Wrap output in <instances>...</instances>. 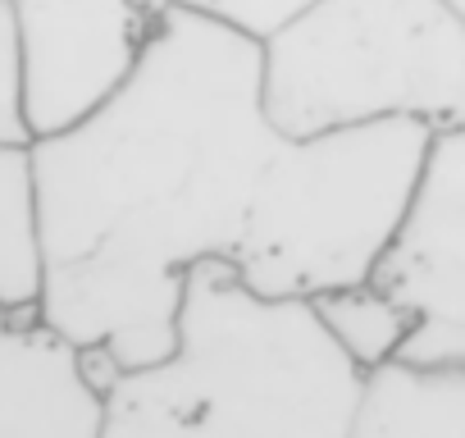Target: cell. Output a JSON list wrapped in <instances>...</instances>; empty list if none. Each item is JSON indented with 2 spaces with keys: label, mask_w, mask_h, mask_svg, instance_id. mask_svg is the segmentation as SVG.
I'll return each instance as SVG.
<instances>
[{
  "label": "cell",
  "mask_w": 465,
  "mask_h": 438,
  "mask_svg": "<svg viewBox=\"0 0 465 438\" xmlns=\"http://www.w3.org/2000/svg\"><path fill=\"white\" fill-rule=\"evenodd\" d=\"M279 133L261 110V37L164 5L119 92L33 137L37 320L119 370L173 347L183 274L228 261Z\"/></svg>",
  "instance_id": "1"
},
{
  "label": "cell",
  "mask_w": 465,
  "mask_h": 438,
  "mask_svg": "<svg viewBox=\"0 0 465 438\" xmlns=\"http://www.w3.org/2000/svg\"><path fill=\"white\" fill-rule=\"evenodd\" d=\"M173 347L119 370L96 438H342L361 370L320 329L311 302H270L228 261L183 274Z\"/></svg>",
  "instance_id": "2"
},
{
  "label": "cell",
  "mask_w": 465,
  "mask_h": 438,
  "mask_svg": "<svg viewBox=\"0 0 465 438\" xmlns=\"http://www.w3.org/2000/svg\"><path fill=\"white\" fill-rule=\"evenodd\" d=\"M429 137L433 128L406 114L279 137L252 183L228 270L270 302L365 284L406 210Z\"/></svg>",
  "instance_id": "3"
},
{
  "label": "cell",
  "mask_w": 465,
  "mask_h": 438,
  "mask_svg": "<svg viewBox=\"0 0 465 438\" xmlns=\"http://www.w3.org/2000/svg\"><path fill=\"white\" fill-rule=\"evenodd\" d=\"M261 110L279 137L392 114L465 128V0H311L261 37Z\"/></svg>",
  "instance_id": "4"
},
{
  "label": "cell",
  "mask_w": 465,
  "mask_h": 438,
  "mask_svg": "<svg viewBox=\"0 0 465 438\" xmlns=\"http://www.w3.org/2000/svg\"><path fill=\"white\" fill-rule=\"evenodd\" d=\"M365 284L411 315L392 361L465 365V128L429 137L406 210Z\"/></svg>",
  "instance_id": "5"
},
{
  "label": "cell",
  "mask_w": 465,
  "mask_h": 438,
  "mask_svg": "<svg viewBox=\"0 0 465 438\" xmlns=\"http://www.w3.org/2000/svg\"><path fill=\"white\" fill-rule=\"evenodd\" d=\"M28 142L105 105L133 74L169 0H5Z\"/></svg>",
  "instance_id": "6"
},
{
  "label": "cell",
  "mask_w": 465,
  "mask_h": 438,
  "mask_svg": "<svg viewBox=\"0 0 465 438\" xmlns=\"http://www.w3.org/2000/svg\"><path fill=\"white\" fill-rule=\"evenodd\" d=\"M101 388L83 352L33 311L0 315V438H96Z\"/></svg>",
  "instance_id": "7"
},
{
  "label": "cell",
  "mask_w": 465,
  "mask_h": 438,
  "mask_svg": "<svg viewBox=\"0 0 465 438\" xmlns=\"http://www.w3.org/2000/svg\"><path fill=\"white\" fill-rule=\"evenodd\" d=\"M342 438H465V365L365 370Z\"/></svg>",
  "instance_id": "8"
},
{
  "label": "cell",
  "mask_w": 465,
  "mask_h": 438,
  "mask_svg": "<svg viewBox=\"0 0 465 438\" xmlns=\"http://www.w3.org/2000/svg\"><path fill=\"white\" fill-rule=\"evenodd\" d=\"M42 297V214L28 142H0V315H28Z\"/></svg>",
  "instance_id": "9"
},
{
  "label": "cell",
  "mask_w": 465,
  "mask_h": 438,
  "mask_svg": "<svg viewBox=\"0 0 465 438\" xmlns=\"http://www.w3.org/2000/svg\"><path fill=\"white\" fill-rule=\"evenodd\" d=\"M311 311L320 320V329L333 338V347L365 374L383 361L397 356L406 329H411V315L388 302L379 288L370 284H351V288H333V293H315L311 297Z\"/></svg>",
  "instance_id": "10"
},
{
  "label": "cell",
  "mask_w": 465,
  "mask_h": 438,
  "mask_svg": "<svg viewBox=\"0 0 465 438\" xmlns=\"http://www.w3.org/2000/svg\"><path fill=\"white\" fill-rule=\"evenodd\" d=\"M169 5H183V10L210 15V19L238 28V33L265 37L270 28H279L283 19H292L302 5H311V0H169Z\"/></svg>",
  "instance_id": "11"
},
{
  "label": "cell",
  "mask_w": 465,
  "mask_h": 438,
  "mask_svg": "<svg viewBox=\"0 0 465 438\" xmlns=\"http://www.w3.org/2000/svg\"><path fill=\"white\" fill-rule=\"evenodd\" d=\"M0 142H28L19 119V92H15V33H10L5 0H0Z\"/></svg>",
  "instance_id": "12"
}]
</instances>
